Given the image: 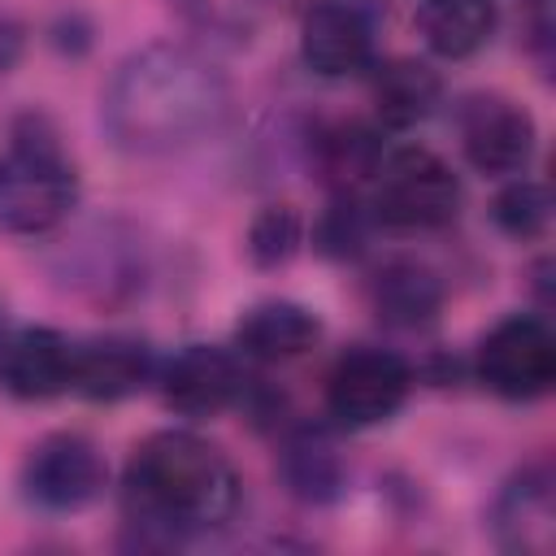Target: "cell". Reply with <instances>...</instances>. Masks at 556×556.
Segmentation results:
<instances>
[{
  "instance_id": "5b68a950",
  "label": "cell",
  "mask_w": 556,
  "mask_h": 556,
  "mask_svg": "<svg viewBox=\"0 0 556 556\" xmlns=\"http://www.w3.org/2000/svg\"><path fill=\"white\" fill-rule=\"evenodd\" d=\"M478 378L491 395L530 404L556 382V334L539 313L495 321L478 343Z\"/></svg>"
},
{
  "instance_id": "8992f818",
  "label": "cell",
  "mask_w": 556,
  "mask_h": 556,
  "mask_svg": "<svg viewBox=\"0 0 556 556\" xmlns=\"http://www.w3.org/2000/svg\"><path fill=\"white\" fill-rule=\"evenodd\" d=\"M413 391V365L391 348H352L326 378V413L348 430L391 421Z\"/></svg>"
},
{
  "instance_id": "7a4b0ae2",
  "label": "cell",
  "mask_w": 556,
  "mask_h": 556,
  "mask_svg": "<svg viewBox=\"0 0 556 556\" xmlns=\"http://www.w3.org/2000/svg\"><path fill=\"white\" fill-rule=\"evenodd\" d=\"M122 504L148 539L182 543L230 526L243 482L217 443L195 430H156L126 460Z\"/></svg>"
},
{
  "instance_id": "277c9868",
  "label": "cell",
  "mask_w": 556,
  "mask_h": 556,
  "mask_svg": "<svg viewBox=\"0 0 556 556\" xmlns=\"http://www.w3.org/2000/svg\"><path fill=\"white\" fill-rule=\"evenodd\" d=\"M369 182H374L369 217L382 230H400V235L439 230L460 213L456 169L421 143H404V148L382 152Z\"/></svg>"
},
{
  "instance_id": "ffe728a7",
  "label": "cell",
  "mask_w": 556,
  "mask_h": 556,
  "mask_svg": "<svg viewBox=\"0 0 556 556\" xmlns=\"http://www.w3.org/2000/svg\"><path fill=\"white\" fill-rule=\"evenodd\" d=\"M369 230H374V217L356 200V191H334V200L321 208V217L313 226V248L330 261H352L365 252Z\"/></svg>"
},
{
  "instance_id": "7402d4cb",
  "label": "cell",
  "mask_w": 556,
  "mask_h": 556,
  "mask_svg": "<svg viewBox=\"0 0 556 556\" xmlns=\"http://www.w3.org/2000/svg\"><path fill=\"white\" fill-rule=\"evenodd\" d=\"M304 243V217L291 204H265L248 226V261L256 269H282Z\"/></svg>"
},
{
  "instance_id": "8fae6325",
  "label": "cell",
  "mask_w": 556,
  "mask_h": 556,
  "mask_svg": "<svg viewBox=\"0 0 556 556\" xmlns=\"http://www.w3.org/2000/svg\"><path fill=\"white\" fill-rule=\"evenodd\" d=\"M300 56L321 78L374 70V26L352 0H317L300 17Z\"/></svg>"
},
{
  "instance_id": "30bf717a",
  "label": "cell",
  "mask_w": 556,
  "mask_h": 556,
  "mask_svg": "<svg viewBox=\"0 0 556 556\" xmlns=\"http://www.w3.org/2000/svg\"><path fill=\"white\" fill-rule=\"evenodd\" d=\"M491 539L508 556H552L556 547V482L543 460L521 465L491 500Z\"/></svg>"
},
{
  "instance_id": "6da1fadb",
  "label": "cell",
  "mask_w": 556,
  "mask_h": 556,
  "mask_svg": "<svg viewBox=\"0 0 556 556\" xmlns=\"http://www.w3.org/2000/svg\"><path fill=\"white\" fill-rule=\"evenodd\" d=\"M230 113V83L187 43H148L130 52L100 96V122L122 152L161 156L200 143Z\"/></svg>"
},
{
  "instance_id": "4fadbf2b",
  "label": "cell",
  "mask_w": 556,
  "mask_h": 556,
  "mask_svg": "<svg viewBox=\"0 0 556 556\" xmlns=\"http://www.w3.org/2000/svg\"><path fill=\"white\" fill-rule=\"evenodd\" d=\"M156 378V356L143 339L130 334H104L74 343V382L70 391L96 404H117L139 395Z\"/></svg>"
},
{
  "instance_id": "5bb4252c",
  "label": "cell",
  "mask_w": 556,
  "mask_h": 556,
  "mask_svg": "<svg viewBox=\"0 0 556 556\" xmlns=\"http://www.w3.org/2000/svg\"><path fill=\"white\" fill-rule=\"evenodd\" d=\"M321 339V321L313 308L295 300H261L235 321V348L252 361L278 365L304 356Z\"/></svg>"
},
{
  "instance_id": "2e32d148",
  "label": "cell",
  "mask_w": 556,
  "mask_h": 556,
  "mask_svg": "<svg viewBox=\"0 0 556 556\" xmlns=\"http://www.w3.org/2000/svg\"><path fill=\"white\" fill-rule=\"evenodd\" d=\"M278 478L304 504H334L348 486V465H343V452L334 447V439L326 430L300 426L282 439Z\"/></svg>"
},
{
  "instance_id": "9a60e30c",
  "label": "cell",
  "mask_w": 556,
  "mask_h": 556,
  "mask_svg": "<svg viewBox=\"0 0 556 556\" xmlns=\"http://www.w3.org/2000/svg\"><path fill=\"white\" fill-rule=\"evenodd\" d=\"M369 304H374L378 321H387L395 330H421L443 308V278L430 265L408 261V256L387 261L369 278Z\"/></svg>"
},
{
  "instance_id": "44dd1931",
  "label": "cell",
  "mask_w": 556,
  "mask_h": 556,
  "mask_svg": "<svg viewBox=\"0 0 556 556\" xmlns=\"http://www.w3.org/2000/svg\"><path fill=\"white\" fill-rule=\"evenodd\" d=\"M491 222L508 235V239H539L547 235V222H552V195L543 182L534 178H513L500 187V195L491 200Z\"/></svg>"
},
{
  "instance_id": "ac0fdd59",
  "label": "cell",
  "mask_w": 556,
  "mask_h": 556,
  "mask_svg": "<svg viewBox=\"0 0 556 556\" xmlns=\"http://www.w3.org/2000/svg\"><path fill=\"white\" fill-rule=\"evenodd\" d=\"M417 35L443 61H465L495 35V0H417Z\"/></svg>"
},
{
  "instance_id": "cb8c5ba5",
  "label": "cell",
  "mask_w": 556,
  "mask_h": 556,
  "mask_svg": "<svg viewBox=\"0 0 556 556\" xmlns=\"http://www.w3.org/2000/svg\"><path fill=\"white\" fill-rule=\"evenodd\" d=\"M22 52H26V30H22V22L9 17V13H0V74H9V70L22 61Z\"/></svg>"
},
{
  "instance_id": "603a6c76",
  "label": "cell",
  "mask_w": 556,
  "mask_h": 556,
  "mask_svg": "<svg viewBox=\"0 0 556 556\" xmlns=\"http://www.w3.org/2000/svg\"><path fill=\"white\" fill-rule=\"evenodd\" d=\"M52 43L61 48V52H74V56H83L87 48H91V26L83 22V17H61L56 26H52Z\"/></svg>"
},
{
  "instance_id": "9c48e42d",
  "label": "cell",
  "mask_w": 556,
  "mask_h": 556,
  "mask_svg": "<svg viewBox=\"0 0 556 556\" xmlns=\"http://www.w3.org/2000/svg\"><path fill=\"white\" fill-rule=\"evenodd\" d=\"M539 143L534 117L508 96H473L460 109V148L478 174L517 178Z\"/></svg>"
},
{
  "instance_id": "7c38bea8",
  "label": "cell",
  "mask_w": 556,
  "mask_h": 556,
  "mask_svg": "<svg viewBox=\"0 0 556 556\" xmlns=\"http://www.w3.org/2000/svg\"><path fill=\"white\" fill-rule=\"evenodd\" d=\"M74 382V339L52 326L4 330L0 339V387L17 400H56Z\"/></svg>"
},
{
  "instance_id": "52a82bcc",
  "label": "cell",
  "mask_w": 556,
  "mask_h": 556,
  "mask_svg": "<svg viewBox=\"0 0 556 556\" xmlns=\"http://www.w3.org/2000/svg\"><path fill=\"white\" fill-rule=\"evenodd\" d=\"M22 495L43 513H78L100 500L109 482V465L87 434L61 430L39 439L22 460Z\"/></svg>"
},
{
  "instance_id": "d4e9b609",
  "label": "cell",
  "mask_w": 556,
  "mask_h": 556,
  "mask_svg": "<svg viewBox=\"0 0 556 556\" xmlns=\"http://www.w3.org/2000/svg\"><path fill=\"white\" fill-rule=\"evenodd\" d=\"M4 330H9V326H4V313H0V339H4Z\"/></svg>"
},
{
  "instance_id": "d6986e66",
  "label": "cell",
  "mask_w": 556,
  "mask_h": 556,
  "mask_svg": "<svg viewBox=\"0 0 556 556\" xmlns=\"http://www.w3.org/2000/svg\"><path fill=\"white\" fill-rule=\"evenodd\" d=\"M382 139L378 130H369L365 122H330L313 135V161L317 174L330 182V191H356L374 178L378 161H382Z\"/></svg>"
},
{
  "instance_id": "3957f363",
  "label": "cell",
  "mask_w": 556,
  "mask_h": 556,
  "mask_svg": "<svg viewBox=\"0 0 556 556\" xmlns=\"http://www.w3.org/2000/svg\"><path fill=\"white\" fill-rule=\"evenodd\" d=\"M78 204V174L43 117H22L0 152V230L35 239L56 230Z\"/></svg>"
},
{
  "instance_id": "ba28073f",
  "label": "cell",
  "mask_w": 556,
  "mask_h": 556,
  "mask_svg": "<svg viewBox=\"0 0 556 556\" xmlns=\"http://www.w3.org/2000/svg\"><path fill=\"white\" fill-rule=\"evenodd\" d=\"M156 382H161V400L169 413L204 421L243 400L248 374L235 361V352L213 348V343H187L156 369Z\"/></svg>"
},
{
  "instance_id": "e0dca14e",
  "label": "cell",
  "mask_w": 556,
  "mask_h": 556,
  "mask_svg": "<svg viewBox=\"0 0 556 556\" xmlns=\"http://www.w3.org/2000/svg\"><path fill=\"white\" fill-rule=\"evenodd\" d=\"M439 100H443V78L434 65L413 61V56L374 65V109H378L382 126L408 130V126L426 122Z\"/></svg>"
}]
</instances>
